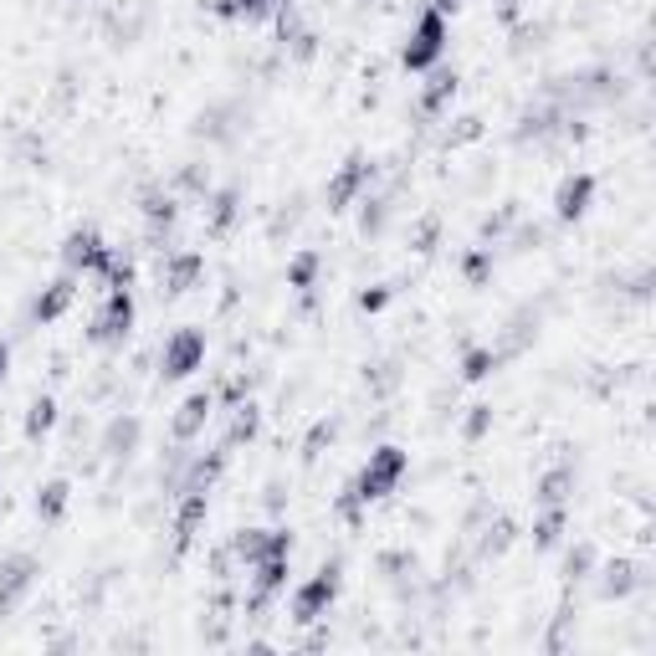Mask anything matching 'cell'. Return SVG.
<instances>
[{
	"label": "cell",
	"instance_id": "obj_49",
	"mask_svg": "<svg viewBox=\"0 0 656 656\" xmlns=\"http://www.w3.org/2000/svg\"><path fill=\"white\" fill-rule=\"evenodd\" d=\"M6 374H11V343L0 339V385H6Z\"/></svg>",
	"mask_w": 656,
	"mask_h": 656
},
{
	"label": "cell",
	"instance_id": "obj_3",
	"mask_svg": "<svg viewBox=\"0 0 656 656\" xmlns=\"http://www.w3.org/2000/svg\"><path fill=\"white\" fill-rule=\"evenodd\" d=\"M447 42H451V26L441 11H426L411 21V31H405V46H401V67L405 73H431L436 62L447 57Z\"/></svg>",
	"mask_w": 656,
	"mask_h": 656
},
{
	"label": "cell",
	"instance_id": "obj_5",
	"mask_svg": "<svg viewBox=\"0 0 656 656\" xmlns=\"http://www.w3.org/2000/svg\"><path fill=\"white\" fill-rule=\"evenodd\" d=\"M374 175H380V164L370 160V154H349V160L328 175L324 185V210L328 216H343L349 206H359V195L374 185Z\"/></svg>",
	"mask_w": 656,
	"mask_h": 656
},
{
	"label": "cell",
	"instance_id": "obj_2",
	"mask_svg": "<svg viewBox=\"0 0 656 656\" xmlns=\"http://www.w3.org/2000/svg\"><path fill=\"white\" fill-rule=\"evenodd\" d=\"M405 472H411V451L385 441V447H374L370 457H364V467H359V478L349 482V492L370 507V503H380V498H390V492H401Z\"/></svg>",
	"mask_w": 656,
	"mask_h": 656
},
{
	"label": "cell",
	"instance_id": "obj_42",
	"mask_svg": "<svg viewBox=\"0 0 656 656\" xmlns=\"http://www.w3.org/2000/svg\"><path fill=\"white\" fill-rule=\"evenodd\" d=\"M488 431H492V405H467V416H462V441H467V447H478Z\"/></svg>",
	"mask_w": 656,
	"mask_h": 656
},
{
	"label": "cell",
	"instance_id": "obj_43",
	"mask_svg": "<svg viewBox=\"0 0 656 656\" xmlns=\"http://www.w3.org/2000/svg\"><path fill=\"white\" fill-rule=\"evenodd\" d=\"M364 385H370V395H380V401H385L390 390L401 385V364H395V359H385V364L364 370Z\"/></svg>",
	"mask_w": 656,
	"mask_h": 656
},
{
	"label": "cell",
	"instance_id": "obj_50",
	"mask_svg": "<svg viewBox=\"0 0 656 656\" xmlns=\"http://www.w3.org/2000/svg\"><path fill=\"white\" fill-rule=\"evenodd\" d=\"M277 6H293V0H277Z\"/></svg>",
	"mask_w": 656,
	"mask_h": 656
},
{
	"label": "cell",
	"instance_id": "obj_25",
	"mask_svg": "<svg viewBox=\"0 0 656 656\" xmlns=\"http://www.w3.org/2000/svg\"><path fill=\"white\" fill-rule=\"evenodd\" d=\"M374 569H380V580H390L395 590H401V600H405V595H411V584H416L420 559L411 549H385L380 559H374Z\"/></svg>",
	"mask_w": 656,
	"mask_h": 656
},
{
	"label": "cell",
	"instance_id": "obj_35",
	"mask_svg": "<svg viewBox=\"0 0 656 656\" xmlns=\"http://www.w3.org/2000/svg\"><path fill=\"white\" fill-rule=\"evenodd\" d=\"M595 565H600L595 544H575V549L565 554V584H584L590 575H595Z\"/></svg>",
	"mask_w": 656,
	"mask_h": 656
},
{
	"label": "cell",
	"instance_id": "obj_44",
	"mask_svg": "<svg viewBox=\"0 0 656 656\" xmlns=\"http://www.w3.org/2000/svg\"><path fill=\"white\" fill-rule=\"evenodd\" d=\"M390 298H395V287H390V283H374V287H359L354 308L374 318V314H385V308H390Z\"/></svg>",
	"mask_w": 656,
	"mask_h": 656
},
{
	"label": "cell",
	"instance_id": "obj_37",
	"mask_svg": "<svg viewBox=\"0 0 656 656\" xmlns=\"http://www.w3.org/2000/svg\"><path fill=\"white\" fill-rule=\"evenodd\" d=\"M175 190H185V195H200L206 200L216 185H210V164H200V160H190V164H179L175 170Z\"/></svg>",
	"mask_w": 656,
	"mask_h": 656
},
{
	"label": "cell",
	"instance_id": "obj_41",
	"mask_svg": "<svg viewBox=\"0 0 656 656\" xmlns=\"http://www.w3.org/2000/svg\"><path fill=\"white\" fill-rule=\"evenodd\" d=\"M272 0H210V11L221 15V21H252V15H262Z\"/></svg>",
	"mask_w": 656,
	"mask_h": 656
},
{
	"label": "cell",
	"instance_id": "obj_23",
	"mask_svg": "<svg viewBox=\"0 0 656 656\" xmlns=\"http://www.w3.org/2000/svg\"><path fill=\"white\" fill-rule=\"evenodd\" d=\"M390 216H395V195H359V237L380 241L390 231Z\"/></svg>",
	"mask_w": 656,
	"mask_h": 656
},
{
	"label": "cell",
	"instance_id": "obj_36",
	"mask_svg": "<svg viewBox=\"0 0 656 656\" xmlns=\"http://www.w3.org/2000/svg\"><path fill=\"white\" fill-rule=\"evenodd\" d=\"M334 441H339V420H334V416L314 420V431L303 436V462H318V457H324Z\"/></svg>",
	"mask_w": 656,
	"mask_h": 656
},
{
	"label": "cell",
	"instance_id": "obj_10",
	"mask_svg": "<svg viewBox=\"0 0 656 656\" xmlns=\"http://www.w3.org/2000/svg\"><path fill=\"white\" fill-rule=\"evenodd\" d=\"M139 447H144V420L134 416V411H119V416H108L103 436H98V457L113 467H129L139 457Z\"/></svg>",
	"mask_w": 656,
	"mask_h": 656
},
{
	"label": "cell",
	"instance_id": "obj_1",
	"mask_svg": "<svg viewBox=\"0 0 656 656\" xmlns=\"http://www.w3.org/2000/svg\"><path fill=\"white\" fill-rule=\"evenodd\" d=\"M343 590V559L334 554V559H324V565L308 575V580L293 590V600H287V615H293V626H318L328 611H334V600H339Z\"/></svg>",
	"mask_w": 656,
	"mask_h": 656
},
{
	"label": "cell",
	"instance_id": "obj_21",
	"mask_svg": "<svg viewBox=\"0 0 656 656\" xmlns=\"http://www.w3.org/2000/svg\"><path fill=\"white\" fill-rule=\"evenodd\" d=\"M457 92H462V77L457 73H436L431 83H426V88H420V98H416V113L426 123H436L441 119V113H447L451 103H457Z\"/></svg>",
	"mask_w": 656,
	"mask_h": 656
},
{
	"label": "cell",
	"instance_id": "obj_14",
	"mask_svg": "<svg viewBox=\"0 0 656 656\" xmlns=\"http://www.w3.org/2000/svg\"><path fill=\"white\" fill-rule=\"evenodd\" d=\"M210 416H216V395H210V390H195V395H185V401L175 405V416H170V436L190 447V441L206 436Z\"/></svg>",
	"mask_w": 656,
	"mask_h": 656
},
{
	"label": "cell",
	"instance_id": "obj_48",
	"mask_svg": "<svg viewBox=\"0 0 656 656\" xmlns=\"http://www.w3.org/2000/svg\"><path fill=\"white\" fill-rule=\"evenodd\" d=\"M462 6H467V0H431V11H441V15H457Z\"/></svg>",
	"mask_w": 656,
	"mask_h": 656
},
{
	"label": "cell",
	"instance_id": "obj_12",
	"mask_svg": "<svg viewBox=\"0 0 656 656\" xmlns=\"http://www.w3.org/2000/svg\"><path fill=\"white\" fill-rule=\"evenodd\" d=\"M200 283H206V256L190 252V247L164 252V262H160V293H170V298H185V293H195Z\"/></svg>",
	"mask_w": 656,
	"mask_h": 656
},
{
	"label": "cell",
	"instance_id": "obj_30",
	"mask_svg": "<svg viewBox=\"0 0 656 656\" xmlns=\"http://www.w3.org/2000/svg\"><path fill=\"white\" fill-rule=\"evenodd\" d=\"M318 272H324V252L303 247V252L287 262V287H293V293H318Z\"/></svg>",
	"mask_w": 656,
	"mask_h": 656
},
{
	"label": "cell",
	"instance_id": "obj_16",
	"mask_svg": "<svg viewBox=\"0 0 656 656\" xmlns=\"http://www.w3.org/2000/svg\"><path fill=\"white\" fill-rule=\"evenodd\" d=\"M590 580H600L595 584L600 600H631L646 584V565H636V559H611V565H595Z\"/></svg>",
	"mask_w": 656,
	"mask_h": 656
},
{
	"label": "cell",
	"instance_id": "obj_28",
	"mask_svg": "<svg viewBox=\"0 0 656 656\" xmlns=\"http://www.w3.org/2000/svg\"><path fill=\"white\" fill-rule=\"evenodd\" d=\"M565 528H569V503L538 507V518H534V549H559V544H565Z\"/></svg>",
	"mask_w": 656,
	"mask_h": 656
},
{
	"label": "cell",
	"instance_id": "obj_24",
	"mask_svg": "<svg viewBox=\"0 0 656 656\" xmlns=\"http://www.w3.org/2000/svg\"><path fill=\"white\" fill-rule=\"evenodd\" d=\"M569 492H575V467H569V462H554V467H544V472H538L534 503H538V507L569 503Z\"/></svg>",
	"mask_w": 656,
	"mask_h": 656
},
{
	"label": "cell",
	"instance_id": "obj_51",
	"mask_svg": "<svg viewBox=\"0 0 656 656\" xmlns=\"http://www.w3.org/2000/svg\"><path fill=\"white\" fill-rule=\"evenodd\" d=\"M359 6H370V0H359Z\"/></svg>",
	"mask_w": 656,
	"mask_h": 656
},
{
	"label": "cell",
	"instance_id": "obj_8",
	"mask_svg": "<svg viewBox=\"0 0 656 656\" xmlns=\"http://www.w3.org/2000/svg\"><path fill=\"white\" fill-rule=\"evenodd\" d=\"M108 256H113V247H108L92 226H83V231H73V237L62 241V267L73 272V277H98V283H103Z\"/></svg>",
	"mask_w": 656,
	"mask_h": 656
},
{
	"label": "cell",
	"instance_id": "obj_11",
	"mask_svg": "<svg viewBox=\"0 0 656 656\" xmlns=\"http://www.w3.org/2000/svg\"><path fill=\"white\" fill-rule=\"evenodd\" d=\"M590 206H595V175H590V170H575V175H565L554 185V221L559 226L584 221Z\"/></svg>",
	"mask_w": 656,
	"mask_h": 656
},
{
	"label": "cell",
	"instance_id": "obj_15",
	"mask_svg": "<svg viewBox=\"0 0 656 656\" xmlns=\"http://www.w3.org/2000/svg\"><path fill=\"white\" fill-rule=\"evenodd\" d=\"M206 513H210V492H179L175 498V523H170V534H175V554H190L200 528H206Z\"/></svg>",
	"mask_w": 656,
	"mask_h": 656
},
{
	"label": "cell",
	"instance_id": "obj_38",
	"mask_svg": "<svg viewBox=\"0 0 656 656\" xmlns=\"http://www.w3.org/2000/svg\"><path fill=\"white\" fill-rule=\"evenodd\" d=\"M134 277H139L134 252L113 247V256H108V272H103V287H134Z\"/></svg>",
	"mask_w": 656,
	"mask_h": 656
},
{
	"label": "cell",
	"instance_id": "obj_39",
	"mask_svg": "<svg viewBox=\"0 0 656 656\" xmlns=\"http://www.w3.org/2000/svg\"><path fill=\"white\" fill-rule=\"evenodd\" d=\"M538 247H549V231H544V226H528L518 216V221H513V237H507V252H538Z\"/></svg>",
	"mask_w": 656,
	"mask_h": 656
},
{
	"label": "cell",
	"instance_id": "obj_46",
	"mask_svg": "<svg viewBox=\"0 0 656 656\" xmlns=\"http://www.w3.org/2000/svg\"><path fill=\"white\" fill-rule=\"evenodd\" d=\"M436 237H441V221L431 216V221H420V231H416V241H411V247H416V252H431Z\"/></svg>",
	"mask_w": 656,
	"mask_h": 656
},
{
	"label": "cell",
	"instance_id": "obj_18",
	"mask_svg": "<svg viewBox=\"0 0 656 656\" xmlns=\"http://www.w3.org/2000/svg\"><path fill=\"white\" fill-rule=\"evenodd\" d=\"M538 324H544V314H538L534 303H523L518 314L503 324V334H498V354H503V359L528 354V349H534V339H538Z\"/></svg>",
	"mask_w": 656,
	"mask_h": 656
},
{
	"label": "cell",
	"instance_id": "obj_34",
	"mask_svg": "<svg viewBox=\"0 0 656 656\" xmlns=\"http://www.w3.org/2000/svg\"><path fill=\"white\" fill-rule=\"evenodd\" d=\"M518 216H523V206H518V200H503V206L492 210V216H482L478 237H482V241H503L507 231H513V221H518Z\"/></svg>",
	"mask_w": 656,
	"mask_h": 656
},
{
	"label": "cell",
	"instance_id": "obj_19",
	"mask_svg": "<svg viewBox=\"0 0 656 656\" xmlns=\"http://www.w3.org/2000/svg\"><path fill=\"white\" fill-rule=\"evenodd\" d=\"M73 303H77V277L73 272H62L57 283H46L42 293H36V303H31V324H57Z\"/></svg>",
	"mask_w": 656,
	"mask_h": 656
},
{
	"label": "cell",
	"instance_id": "obj_32",
	"mask_svg": "<svg viewBox=\"0 0 656 656\" xmlns=\"http://www.w3.org/2000/svg\"><path fill=\"white\" fill-rule=\"evenodd\" d=\"M507 31H513V42H507L513 57H528V52L549 46V21H518V26H507Z\"/></svg>",
	"mask_w": 656,
	"mask_h": 656
},
{
	"label": "cell",
	"instance_id": "obj_6",
	"mask_svg": "<svg viewBox=\"0 0 656 656\" xmlns=\"http://www.w3.org/2000/svg\"><path fill=\"white\" fill-rule=\"evenodd\" d=\"M241 129H247V103H241V98H216V103H206L190 123V134L206 139V144H237Z\"/></svg>",
	"mask_w": 656,
	"mask_h": 656
},
{
	"label": "cell",
	"instance_id": "obj_26",
	"mask_svg": "<svg viewBox=\"0 0 656 656\" xmlns=\"http://www.w3.org/2000/svg\"><path fill=\"white\" fill-rule=\"evenodd\" d=\"M256 431H262V405L247 395L241 405H231V431H226L221 447L237 451V447H247V441H256Z\"/></svg>",
	"mask_w": 656,
	"mask_h": 656
},
{
	"label": "cell",
	"instance_id": "obj_29",
	"mask_svg": "<svg viewBox=\"0 0 656 656\" xmlns=\"http://www.w3.org/2000/svg\"><path fill=\"white\" fill-rule=\"evenodd\" d=\"M21 431H26L31 447H42L46 436L57 431V395H36V401L26 405V426H21Z\"/></svg>",
	"mask_w": 656,
	"mask_h": 656
},
{
	"label": "cell",
	"instance_id": "obj_22",
	"mask_svg": "<svg viewBox=\"0 0 656 656\" xmlns=\"http://www.w3.org/2000/svg\"><path fill=\"white\" fill-rule=\"evenodd\" d=\"M513 544H518V523L513 518H488L478 534H472V554H478V559H503Z\"/></svg>",
	"mask_w": 656,
	"mask_h": 656
},
{
	"label": "cell",
	"instance_id": "obj_40",
	"mask_svg": "<svg viewBox=\"0 0 656 656\" xmlns=\"http://www.w3.org/2000/svg\"><path fill=\"white\" fill-rule=\"evenodd\" d=\"M303 200H308V195H293V200H283V206L272 210V226H267V237H272V241L287 237V231H293V226L303 221Z\"/></svg>",
	"mask_w": 656,
	"mask_h": 656
},
{
	"label": "cell",
	"instance_id": "obj_20",
	"mask_svg": "<svg viewBox=\"0 0 656 656\" xmlns=\"http://www.w3.org/2000/svg\"><path fill=\"white\" fill-rule=\"evenodd\" d=\"M241 221V190L237 185H221V190L206 195V231L210 237H231Z\"/></svg>",
	"mask_w": 656,
	"mask_h": 656
},
{
	"label": "cell",
	"instance_id": "obj_31",
	"mask_svg": "<svg viewBox=\"0 0 656 656\" xmlns=\"http://www.w3.org/2000/svg\"><path fill=\"white\" fill-rule=\"evenodd\" d=\"M67 503H73V482H67V478L42 482V492H36V518H42V523H62Z\"/></svg>",
	"mask_w": 656,
	"mask_h": 656
},
{
	"label": "cell",
	"instance_id": "obj_17",
	"mask_svg": "<svg viewBox=\"0 0 656 656\" xmlns=\"http://www.w3.org/2000/svg\"><path fill=\"white\" fill-rule=\"evenodd\" d=\"M569 113L554 98H538V103H528L518 113V123H513V144H538V139L559 134V123H565Z\"/></svg>",
	"mask_w": 656,
	"mask_h": 656
},
{
	"label": "cell",
	"instance_id": "obj_4",
	"mask_svg": "<svg viewBox=\"0 0 656 656\" xmlns=\"http://www.w3.org/2000/svg\"><path fill=\"white\" fill-rule=\"evenodd\" d=\"M134 318H139L134 287H108V298L98 303V314H92V324H88V343H98V349H123V339L134 334Z\"/></svg>",
	"mask_w": 656,
	"mask_h": 656
},
{
	"label": "cell",
	"instance_id": "obj_9",
	"mask_svg": "<svg viewBox=\"0 0 656 656\" xmlns=\"http://www.w3.org/2000/svg\"><path fill=\"white\" fill-rule=\"evenodd\" d=\"M36 575H42V565H36V554H26V549H15L0 559V621L21 611V600L36 590Z\"/></svg>",
	"mask_w": 656,
	"mask_h": 656
},
{
	"label": "cell",
	"instance_id": "obj_47",
	"mask_svg": "<svg viewBox=\"0 0 656 656\" xmlns=\"http://www.w3.org/2000/svg\"><path fill=\"white\" fill-rule=\"evenodd\" d=\"M262 503H267L272 513H277V507H287V488H283V482H267V492H262Z\"/></svg>",
	"mask_w": 656,
	"mask_h": 656
},
{
	"label": "cell",
	"instance_id": "obj_27",
	"mask_svg": "<svg viewBox=\"0 0 656 656\" xmlns=\"http://www.w3.org/2000/svg\"><path fill=\"white\" fill-rule=\"evenodd\" d=\"M498 364H503V354H498L492 343H467L462 359H457V370H462L467 385H482L488 374H498Z\"/></svg>",
	"mask_w": 656,
	"mask_h": 656
},
{
	"label": "cell",
	"instance_id": "obj_7",
	"mask_svg": "<svg viewBox=\"0 0 656 656\" xmlns=\"http://www.w3.org/2000/svg\"><path fill=\"white\" fill-rule=\"evenodd\" d=\"M206 370V334L200 328H175L160 349V380H190Z\"/></svg>",
	"mask_w": 656,
	"mask_h": 656
},
{
	"label": "cell",
	"instance_id": "obj_13",
	"mask_svg": "<svg viewBox=\"0 0 656 656\" xmlns=\"http://www.w3.org/2000/svg\"><path fill=\"white\" fill-rule=\"evenodd\" d=\"M139 216H144V226H150V247L170 252V231H175V221H179L175 190H160V185H150V190L139 195Z\"/></svg>",
	"mask_w": 656,
	"mask_h": 656
},
{
	"label": "cell",
	"instance_id": "obj_45",
	"mask_svg": "<svg viewBox=\"0 0 656 656\" xmlns=\"http://www.w3.org/2000/svg\"><path fill=\"white\" fill-rule=\"evenodd\" d=\"M139 31H144V15H129V21L119 15L108 36H113V46H134V42H139Z\"/></svg>",
	"mask_w": 656,
	"mask_h": 656
},
{
	"label": "cell",
	"instance_id": "obj_33",
	"mask_svg": "<svg viewBox=\"0 0 656 656\" xmlns=\"http://www.w3.org/2000/svg\"><path fill=\"white\" fill-rule=\"evenodd\" d=\"M492 267H498V256H492L488 241H482V247H467V252H462V277H467V287H488V283H492Z\"/></svg>",
	"mask_w": 656,
	"mask_h": 656
}]
</instances>
